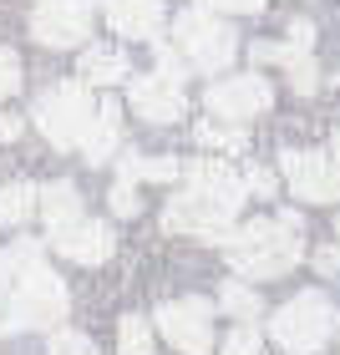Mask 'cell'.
Returning a JSON list of instances; mask_svg holds the SVG:
<instances>
[{
    "instance_id": "obj_5",
    "label": "cell",
    "mask_w": 340,
    "mask_h": 355,
    "mask_svg": "<svg viewBox=\"0 0 340 355\" xmlns=\"http://www.w3.org/2000/svg\"><path fill=\"white\" fill-rule=\"evenodd\" d=\"M173 51L183 56V67L229 71V61L239 51V36L219 21V15H208V10H183L173 21Z\"/></svg>"
},
{
    "instance_id": "obj_21",
    "label": "cell",
    "mask_w": 340,
    "mask_h": 355,
    "mask_svg": "<svg viewBox=\"0 0 340 355\" xmlns=\"http://www.w3.org/2000/svg\"><path fill=\"white\" fill-rule=\"evenodd\" d=\"M137 178H148V183H173V178H183V163H178V157H137Z\"/></svg>"
},
{
    "instance_id": "obj_25",
    "label": "cell",
    "mask_w": 340,
    "mask_h": 355,
    "mask_svg": "<svg viewBox=\"0 0 340 355\" xmlns=\"http://www.w3.org/2000/svg\"><path fill=\"white\" fill-rule=\"evenodd\" d=\"M21 92V56L10 46H0V96H15Z\"/></svg>"
},
{
    "instance_id": "obj_8",
    "label": "cell",
    "mask_w": 340,
    "mask_h": 355,
    "mask_svg": "<svg viewBox=\"0 0 340 355\" xmlns=\"http://www.w3.org/2000/svg\"><path fill=\"white\" fill-rule=\"evenodd\" d=\"M280 173H284V183L295 198L305 203H340V173L325 153H315V148H284L280 153Z\"/></svg>"
},
{
    "instance_id": "obj_10",
    "label": "cell",
    "mask_w": 340,
    "mask_h": 355,
    "mask_svg": "<svg viewBox=\"0 0 340 355\" xmlns=\"http://www.w3.org/2000/svg\"><path fill=\"white\" fill-rule=\"evenodd\" d=\"M92 31V0H41L31 15V36L41 46H82Z\"/></svg>"
},
{
    "instance_id": "obj_20",
    "label": "cell",
    "mask_w": 340,
    "mask_h": 355,
    "mask_svg": "<svg viewBox=\"0 0 340 355\" xmlns=\"http://www.w3.org/2000/svg\"><path fill=\"white\" fill-rule=\"evenodd\" d=\"M219 304H223V310H229L234 320H244V325H249L254 315H264L259 295H254L249 284H239V279H223V289H219Z\"/></svg>"
},
{
    "instance_id": "obj_3",
    "label": "cell",
    "mask_w": 340,
    "mask_h": 355,
    "mask_svg": "<svg viewBox=\"0 0 340 355\" xmlns=\"http://www.w3.org/2000/svg\"><path fill=\"white\" fill-rule=\"evenodd\" d=\"M229 269L244 279H280L305 259V223L289 208L280 218H254L239 234H229Z\"/></svg>"
},
{
    "instance_id": "obj_30",
    "label": "cell",
    "mask_w": 340,
    "mask_h": 355,
    "mask_svg": "<svg viewBox=\"0 0 340 355\" xmlns=\"http://www.w3.org/2000/svg\"><path fill=\"white\" fill-rule=\"evenodd\" d=\"M6 304H10V259L0 254V320H6Z\"/></svg>"
},
{
    "instance_id": "obj_4",
    "label": "cell",
    "mask_w": 340,
    "mask_h": 355,
    "mask_svg": "<svg viewBox=\"0 0 340 355\" xmlns=\"http://www.w3.org/2000/svg\"><path fill=\"white\" fill-rule=\"evenodd\" d=\"M330 330H335V310H330V300L320 295V289H305V295H295L289 304H280V310L269 315L274 345H284L289 355H315L330 340Z\"/></svg>"
},
{
    "instance_id": "obj_12",
    "label": "cell",
    "mask_w": 340,
    "mask_h": 355,
    "mask_svg": "<svg viewBox=\"0 0 340 355\" xmlns=\"http://www.w3.org/2000/svg\"><path fill=\"white\" fill-rule=\"evenodd\" d=\"M107 26L127 41H153L163 31V0H107Z\"/></svg>"
},
{
    "instance_id": "obj_15",
    "label": "cell",
    "mask_w": 340,
    "mask_h": 355,
    "mask_svg": "<svg viewBox=\"0 0 340 355\" xmlns=\"http://www.w3.org/2000/svg\"><path fill=\"white\" fill-rule=\"evenodd\" d=\"M36 214L46 218V229L56 239V234H67V229L82 223V193L71 183H46V188H36Z\"/></svg>"
},
{
    "instance_id": "obj_23",
    "label": "cell",
    "mask_w": 340,
    "mask_h": 355,
    "mask_svg": "<svg viewBox=\"0 0 340 355\" xmlns=\"http://www.w3.org/2000/svg\"><path fill=\"white\" fill-rule=\"evenodd\" d=\"M223 355H264V340H259L254 325H239L229 340H223Z\"/></svg>"
},
{
    "instance_id": "obj_24",
    "label": "cell",
    "mask_w": 340,
    "mask_h": 355,
    "mask_svg": "<svg viewBox=\"0 0 340 355\" xmlns=\"http://www.w3.org/2000/svg\"><path fill=\"white\" fill-rule=\"evenodd\" d=\"M46 355H96V345L87 340V335H76V330H56Z\"/></svg>"
},
{
    "instance_id": "obj_32",
    "label": "cell",
    "mask_w": 340,
    "mask_h": 355,
    "mask_svg": "<svg viewBox=\"0 0 340 355\" xmlns=\"http://www.w3.org/2000/svg\"><path fill=\"white\" fill-rule=\"evenodd\" d=\"M335 234H340V223H335ZM335 249H340V244H335Z\"/></svg>"
},
{
    "instance_id": "obj_33",
    "label": "cell",
    "mask_w": 340,
    "mask_h": 355,
    "mask_svg": "<svg viewBox=\"0 0 340 355\" xmlns=\"http://www.w3.org/2000/svg\"><path fill=\"white\" fill-rule=\"evenodd\" d=\"M335 330H340V320H335Z\"/></svg>"
},
{
    "instance_id": "obj_26",
    "label": "cell",
    "mask_w": 340,
    "mask_h": 355,
    "mask_svg": "<svg viewBox=\"0 0 340 355\" xmlns=\"http://www.w3.org/2000/svg\"><path fill=\"white\" fill-rule=\"evenodd\" d=\"M239 183H244V193H254V198H274V173L269 168H249Z\"/></svg>"
},
{
    "instance_id": "obj_7",
    "label": "cell",
    "mask_w": 340,
    "mask_h": 355,
    "mask_svg": "<svg viewBox=\"0 0 340 355\" xmlns=\"http://www.w3.org/2000/svg\"><path fill=\"white\" fill-rule=\"evenodd\" d=\"M269 102H274V87H269L259 71L223 76V82H214V87L203 92V107L214 112L219 122H229V127H239V122L259 117V112H269Z\"/></svg>"
},
{
    "instance_id": "obj_28",
    "label": "cell",
    "mask_w": 340,
    "mask_h": 355,
    "mask_svg": "<svg viewBox=\"0 0 340 355\" xmlns=\"http://www.w3.org/2000/svg\"><path fill=\"white\" fill-rule=\"evenodd\" d=\"M26 132V117H15V112H0V142H15Z\"/></svg>"
},
{
    "instance_id": "obj_18",
    "label": "cell",
    "mask_w": 340,
    "mask_h": 355,
    "mask_svg": "<svg viewBox=\"0 0 340 355\" xmlns=\"http://www.w3.org/2000/svg\"><path fill=\"white\" fill-rule=\"evenodd\" d=\"M193 142H198V148H219V153H244L249 132L244 127H223V122H198L193 127Z\"/></svg>"
},
{
    "instance_id": "obj_19",
    "label": "cell",
    "mask_w": 340,
    "mask_h": 355,
    "mask_svg": "<svg viewBox=\"0 0 340 355\" xmlns=\"http://www.w3.org/2000/svg\"><path fill=\"white\" fill-rule=\"evenodd\" d=\"M117 355H153V325L142 315L117 320Z\"/></svg>"
},
{
    "instance_id": "obj_16",
    "label": "cell",
    "mask_w": 340,
    "mask_h": 355,
    "mask_svg": "<svg viewBox=\"0 0 340 355\" xmlns=\"http://www.w3.org/2000/svg\"><path fill=\"white\" fill-rule=\"evenodd\" d=\"M82 87H117L127 71H133V61H127L117 46H87L82 51Z\"/></svg>"
},
{
    "instance_id": "obj_1",
    "label": "cell",
    "mask_w": 340,
    "mask_h": 355,
    "mask_svg": "<svg viewBox=\"0 0 340 355\" xmlns=\"http://www.w3.org/2000/svg\"><path fill=\"white\" fill-rule=\"evenodd\" d=\"M183 178H188V188L168 198L163 229L208 239V244H229L234 218H239V208L249 198L244 183H239V173L214 163V157H193V163H183Z\"/></svg>"
},
{
    "instance_id": "obj_27",
    "label": "cell",
    "mask_w": 340,
    "mask_h": 355,
    "mask_svg": "<svg viewBox=\"0 0 340 355\" xmlns=\"http://www.w3.org/2000/svg\"><path fill=\"white\" fill-rule=\"evenodd\" d=\"M259 6H264V0H198V10H229V15H254Z\"/></svg>"
},
{
    "instance_id": "obj_31",
    "label": "cell",
    "mask_w": 340,
    "mask_h": 355,
    "mask_svg": "<svg viewBox=\"0 0 340 355\" xmlns=\"http://www.w3.org/2000/svg\"><path fill=\"white\" fill-rule=\"evenodd\" d=\"M325 157H330V163H335V173H340V132H335V142H330V153H325Z\"/></svg>"
},
{
    "instance_id": "obj_9",
    "label": "cell",
    "mask_w": 340,
    "mask_h": 355,
    "mask_svg": "<svg viewBox=\"0 0 340 355\" xmlns=\"http://www.w3.org/2000/svg\"><path fill=\"white\" fill-rule=\"evenodd\" d=\"M158 330L183 350V355H208L214 350V304L208 300H168L158 304Z\"/></svg>"
},
{
    "instance_id": "obj_13",
    "label": "cell",
    "mask_w": 340,
    "mask_h": 355,
    "mask_svg": "<svg viewBox=\"0 0 340 355\" xmlns=\"http://www.w3.org/2000/svg\"><path fill=\"white\" fill-rule=\"evenodd\" d=\"M51 249L67 254L71 264H102V259H112V229H107V223H96V218H82L76 229L56 234Z\"/></svg>"
},
{
    "instance_id": "obj_17",
    "label": "cell",
    "mask_w": 340,
    "mask_h": 355,
    "mask_svg": "<svg viewBox=\"0 0 340 355\" xmlns=\"http://www.w3.org/2000/svg\"><path fill=\"white\" fill-rule=\"evenodd\" d=\"M31 214H36V188L31 183H6L0 188V223H6V229H21Z\"/></svg>"
},
{
    "instance_id": "obj_29",
    "label": "cell",
    "mask_w": 340,
    "mask_h": 355,
    "mask_svg": "<svg viewBox=\"0 0 340 355\" xmlns=\"http://www.w3.org/2000/svg\"><path fill=\"white\" fill-rule=\"evenodd\" d=\"M315 269H320V274H335V269H340V249H335V244L315 249Z\"/></svg>"
},
{
    "instance_id": "obj_6",
    "label": "cell",
    "mask_w": 340,
    "mask_h": 355,
    "mask_svg": "<svg viewBox=\"0 0 340 355\" xmlns=\"http://www.w3.org/2000/svg\"><path fill=\"white\" fill-rule=\"evenodd\" d=\"M92 112H96V102H92V92L82 82H56L51 92H41V102H36V127H41V137L51 142V148H82Z\"/></svg>"
},
{
    "instance_id": "obj_22",
    "label": "cell",
    "mask_w": 340,
    "mask_h": 355,
    "mask_svg": "<svg viewBox=\"0 0 340 355\" xmlns=\"http://www.w3.org/2000/svg\"><path fill=\"white\" fill-rule=\"evenodd\" d=\"M107 198H112V214H117V218H137L142 214V198H137L133 183H112Z\"/></svg>"
},
{
    "instance_id": "obj_2",
    "label": "cell",
    "mask_w": 340,
    "mask_h": 355,
    "mask_svg": "<svg viewBox=\"0 0 340 355\" xmlns=\"http://www.w3.org/2000/svg\"><path fill=\"white\" fill-rule=\"evenodd\" d=\"M6 259H10V304H6V320H0V335L61 325L71 295H67V284L46 269L41 244L36 239H15V244L6 249Z\"/></svg>"
},
{
    "instance_id": "obj_11",
    "label": "cell",
    "mask_w": 340,
    "mask_h": 355,
    "mask_svg": "<svg viewBox=\"0 0 340 355\" xmlns=\"http://www.w3.org/2000/svg\"><path fill=\"white\" fill-rule=\"evenodd\" d=\"M127 102H133V112L142 122H178L188 112V102H183V87H173V82H163V76H137L133 82V92H127Z\"/></svg>"
},
{
    "instance_id": "obj_14",
    "label": "cell",
    "mask_w": 340,
    "mask_h": 355,
    "mask_svg": "<svg viewBox=\"0 0 340 355\" xmlns=\"http://www.w3.org/2000/svg\"><path fill=\"white\" fill-rule=\"evenodd\" d=\"M122 142V107L117 102H96L92 122H87V137H82V157L92 168H102L107 157H117L112 148Z\"/></svg>"
}]
</instances>
